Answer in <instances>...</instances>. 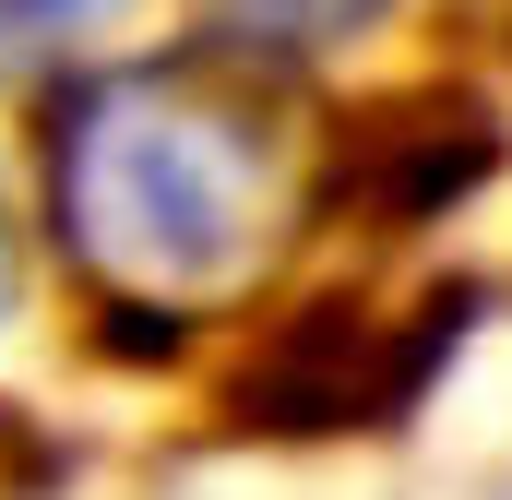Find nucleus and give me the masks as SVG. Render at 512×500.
Listing matches in <instances>:
<instances>
[{"instance_id":"2","label":"nucleus","mask_w":512,"mask_h":500,"mask_svg":"<svg viewBox=\"0 0 512 500\" xmlns=\"http://www.w3.org/2000/svg\"><path fill=\"white\" fill-rule=\"evenodd\" d=\"M203 12H215V36L251 48V60H310V48L370 36L393 0H203Z\"/></svg>"},{"instance_id":"1","label":"nucleus","mask_w":512,"mask_h":500,"mask_svg":"<svg viewBox=\"0 0 512 500\" xmlns=\"http://www.w3.org/2000/svg\"><path fill=\"white\" fill-rule=\"evenodd\" d=\"M298 215V143L251 48L120 60L60 96L48 120V227L72 274L143 310L203 322L251 286Z\"/></svg>"},{"instance_id":"4","label":"nucleus","mask_w":512,"mask_h":500,"mask_svg":"<svg viewBox=\"0 0 512 500\" xmlns=\"http://www.w3.org/2000/svg\"><path fill=\"white\" fill-rule=\"evenodd\" d=\"M0 310H12V203H0Z\"/></svg>"},{"instance_id":"3","label":"nucleus","mask_w":512,"mask_h":500,"mask_svg":"<svg viewBox=\"0 0 512 500\" xmlns=\"http://www.w3.org/2000/svg\"><path fill=\"white\" fill-rule=\"evenodd\" d=\"M120 0H0V72H24V60H60L72 36H96Z\"/></svg>"}]
</instances>
